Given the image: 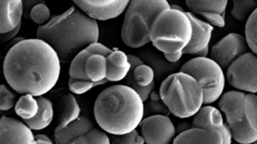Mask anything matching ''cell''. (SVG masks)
<instances>
[{
	"instance_id": "1",
	"label": "cell",
	"mask_w": 257,
	"mask_h": 144,
	"mask_svg": "<svg viewBox=\"0 0 257 144\" xmlns=\"http://www.w3.org/2000/svg\"><path fill=\"white\" fill-rule=\"evenodd\" d=\"M60 72L61 62L55 51L37 38L25 39L10 48L3 64L9 86L19 94L33 96L53 90Z\"/></svg>"
},
{
	"instance_id": "30",
	"label": "cell",
	"mask_w": 257,
	"mask_h": 144,
	"mask_svg": "<svg viewBox=\"0 0 257 144\" xmlns=\"http://www.w3.org/2000/svg\"><path fill=\"white\" fill-rule=\"evenodd\" d=\"M70 144H110V138L103 130L93 128Z\"/></svg>"
},
{
	"instance_id": "9",
	"label": "cell",
	"mask_w": 257,
	"mask_h": 144,
	"mask_svg": "<svg viewBox=\"0 0 257 144\" xmlns=\"http://www.w3.org/2000/svg\"><path fill=\"white\" fill-rule=\"evenodd\" d=\"M246 93L238 90L223 92L218 106L226 120L232 138L240 144H253L257 140V130L247 121L244 110Z\"/></svg>"
},
{
	"instance_id": "34",
	"label": "cell",
	"mask_w": 257,
	"mask_h": 144,
	"mask_svg": "<svg viewBox=\"0 0 257 144\" xmlns=\"http://www.w3.org/2000/svg\"><path fill=\"white\" fill-rule=\"evenodd\" d=\"M16 96L5 84H0V110H8L15 104Z\"/></svg>"
},
{
	"instance_id": "21",
	"label": "cell",
	"mask_w": 257,
	"mask_h": 144,
	"mask_svg": "<svg viewBox=\"0 0 257 144\" xmlns=\"http://www.w3.org/2000/svg\"><path fill=\"white\" fill-rule=\"evenodd\" d=\"M93 126L92 122L87 117L80 116L62 128L55 129V142L56 144H70L74 140L89 132Z\"/></svg>"
},
{
	"instance_id": "25",
	"label": "cell",
	"mask_w": 257,
	"mask_h": 144,
	"mask_svg": "<svg viewBox=\"0 0 257 144\" xmlns=\"http://www.w3.org/2000/svg\"><path fill=\"white\" fill-rule=\"evenodd\" d=\"M37 114L33 118L24 120L25 124L32 130H41L48 127L52 122L54 110L51 101L42 96H38Z\"/></svg>"
},
{
	"instance_id": "37",
	"label": "cell",
	"mask_w": 257,
	"mask_h": 144,
	"mask_svg": "<svg viewBox=\"0 0 257 144\" xmlns=\"http://www.w3.org/2000/svg\"><path fill=\"white\" fill-rule=\"evenodd\" d=\"M184 54L183 51L175 52L163 54L165 59L171 63H177L180 62L181 58Z\"/></svg>"
},
{
	"instance_id": "10",
	"label": "cell",
	"mask_w": 257,
	"mask_h": 144,
	"mask_svg": "<svg viewBox=\"0 0 257 144\" xmlns=\"http://www.w3.org/2000/svg\"><path fill=\"white\" fill-rule=\"evenodd\" d=\"M225 78L229 84L237 90L256 94V54L248 52L237 58L226 68Z\"/></svg>"
},
{
	"instance_id": "8",
	"label": "cell",
	"mask_w": 257,
	"mask_h": 144,
	"mask_svg": "<svg viewBox=\"0 0 257 144\" xmlns=\"http://www.w3.org/2000/svg\"><path fill=\"white\" fill-rule=\"evenodd\" d=\"M179 71L190 74L200 84L204 104L215 102L223 94L226 82L223 69L210 58L195 56L185 62Z\"/></svg>"
},
{
	"instance_id": "33",
	"label": "cell",
	"mask_w": 257,
	"mask_h": 144,
	"mask_svg": "<svg viewBox=\"0 0 257 144\" xmlns=\"http://www.w3.org/2000/svg\"><path fill=\"white\" fill-rule=\"evenodd\" d=\"M144 140L138 132L135 130L130 132L114 136L110 140V144H144Z\"/></svg>"
},
{
	"instance_id": "42",
	"label": "cell",
	"mask_w": 257,
	"mask_h": 144,
	"mask_svg": "<svg viewBox=\"0 0 257 144\" xmlns=\"http://www.w3.org/2000/svg\"><path fill=\"white\" fill-rule=\"evenodd\" d=\"M0 55H1V52H0Z\"/></svg>"
},
{
	"instance_id": "29",
	"label": "cell",
	"mask_w": 257,
	"mask_h": 144,
	"mask_svg": "<svg viewBox=\"0 0 257 144\" xmlns=\"http://www.w3.org/2000/svg\"><path fill=\"white\" fill-rule=\"evenodd\" d=\"M244 39L248 48L255 54L257 53V9L255 10L245 21Z\"/></svg>"
},
{
	"instance_id": "17",
	"label": "cell",
	"mask_w": 257,
	"mask_h": 144,
	"mask_svg": "<svg viewBox=\"0 0 257 144\" xmlns=\"http://www.w3.org/2000/svg\"><path fill=\"white\" fill-rule=\"evenodd\" d=\"M193 116L192 128H214L221 134L222 144H231L232 138L230 130L218 108L206 104L202 106Z\"/></svg>"
},
{
	"instance_id": "26",
	"label": "cell",
	"mask_w": 257,
	"mask_h": 144,
	"mask_svg": "<svg viewBox=\"0 0 257 144\" xmlns=\"http://www.w3.org/2000/svg\"><path fill=\"white\" fill-rule=\"evenodd\" d=\"M38 110V102L30 94L23 95L15 104V112L24 120H30L35 116Z\"/></svg>"
},
{
	"instance_id": "4",
	"label": "cell",
	"mask_w": 257,
	"mask_h": 144,
	"mask_svg": "<svg viewBox=\"0 0 257 144\" xmlns=\"http://www.w3.org/2000/svg\"><path fill=\"white\" fill-rule=\"evenodd\" d=\"M112 49L103 44L93 43L77 54L70 62L68 89L73 94H84L104 84L107 74V56Z\"/></svg>"
},
{
	"instance_id": "5",
	"label": "cell",
	"mask_w": 257,
	"mask_h": 144,
	"mask_svg": "<svg viewBox=\"0 0 257 144\" xmlns=\"http://www.w3.org/2000/svg\"><path fill=\"white\" fill-rule=\"evenodd\" d=\"M159 92L170 113L179 118L194 116L204 104L201 86L191 76L182 72L165 78Z\"/></svg>"
},
{
	"instance_id": "18",
	"label": "cell",
	"mask_w": 257,
	"mask_h": 144,
	"mask_svg": "<svg viewBox=\"0 0 257 144\" xmlns=\"http://www.w3.org/2000/svg\"><path fill=\"white\" fill-rule=\"evenodd\" d=\"M185 4L190 12L201 16L213 26H225L227 0H186Z\"/></svg>"
},
{
	"instance_id": "20",
	"label": "cell",
	"mask_w": 257,
	"mask_h": 144,
	"mask_svg": "<svg viewBox=\"0 0 257 144\" xmlns=\"http://www.w3.org/2000/svg\"><path fill=\"white\" fill-rule=\"evenodd\" d=\"M220 133L212 128H190L175 136L173 144H222Z\"/></svg>"
},
{
	"instance_id": "16",
	"label": "cell",
	"mask_w": 257,
	"mask_h": 144,
	"mask_svg": "<svg viewBox=\"0 0 257 144\" xmlns=\"http://www.w3.org/2000/svg\"><path fill=\"white\" fill-rule=\"evenodd\" d=\"M0 144H37L32 130L14 118H0Z\"/></svg>"
},
{
	"instance_id": "6",
	"label": "cell",
	"mask_w": 257,
	"mask_h": 144,
	"mask_svg": "<svg viewBox=\"0 0 257 144\" xmlns=\"http://www.w3.org/2000/svg\"><path fill=\"white\" fill-rule=\"evenodd\" d=\"M166 0H133L125 10L121 30L122 42L127 46L137 48L151 42V26L159 15L169 8Z\"/></svg>"
},
{
	"instance_id": "14",
	"label": "cell",
	"mask_w": 257,
	"mask_h": 144,
	"mask_svg": "<svg viewBox=\"0 0 257 144\" xmlns=\"http://www.w3.org/2000/svg\"><path fill=\"white\" fill-rule=\"evenodd\" d=\"M49 99L57 114L58 123L55 129L62 128L80 116L79 105L68 88L61 87L52 90Z\"/></svg>"
},
{
	"instance_id": "35",
	"label": "cell",
	"mask_w": 257,
	"mask_h": 144,
	"mask_svg": "<svg viewBox=\"0 0 257 144\" xmlns=\"http://www.w3.org/2000/svg\"><path fill=\"white\" fill-rule=\"evenodd\" d=\"M44 2L39 0H25L22 1L23 16L26 18H30V14L32 8L37 4Z\"/></svg>"
},
{
	"instance_id": "32",
	"label": "cell",
	"mask_w": 257,
	"mask_h": 144,
	"mask_svg": "<svg viewBox=\"0 0 257 144\" xmlns=\"http://www.w3.org/2000/svg\"><path fill=\"white\" fill-rule=\"evenodd\" d=\"M50 10L45 2L36 4L30 14V18L40 26L46 24L50 20Z\"/></svg>"
},
{
	"instance_id": "24",
	"label": "cell",
	"mask_w": 257,
	"mask_h": 144,
	"mask_svg": "<svg viewBox=\"0 0 257 144\" xmlns=\"http://www.w3.org/2000/svg\"><path fill=\"white\" fill-rule=\"evenodd\" d=\"M131 68L127 54L122 50L112 49L107 56V82H117L124 80Z\"/></svg>"
},
{
	"instance_id": "22",
	"label": "cell",
	"mask_w": 257,
	"mask_h": 144,
	"mask_svg": "<svg viewBox=\"0 0 257 144\" xmlns=\"http://www.w3.org/2000/svg\"><path fill=\"white\" fill-rule=\"evenodd\" d=\"M22 0H0V34L15 29L22 22Z\"/></svg>"
},
{
	"instance_id": "2",
	"label": "cell",
	"mask_w": 257,
	"mask_h": 144,
	"mask_svg": "<svg viewBox=\"0 0 257 144\" xmlns=\"http://www.w3.org/2000/svg\"><path fill=\"white\" fill-rule=\"evenodd\" d=\"M36 36L53 48L61 63L68 64L82 50L98 42L99 30L96 20L73 5L39 26Z\"/></svg>"
},
{
	"instance_id": "11",
	"label": "cell",
	"mask_w": 257,
	"mask_h": 144,
	"mask_svg": "<svg viewBox=\"0 0 257 144\" xmlns=\"http://www.w3.org/2000/svg\"><path fill=\"white\" fill-rule=\"evenodd\" d=\"M127 56L131 68L124 79L125 85L136 91L145 102L155 86L154 71L138 56L129 54Z\"/></svg>"
},
{
	"instance_id": "13",
	"label": "cell",
	"mask_w": 257,
	"mask_h": 144,
	"mask_svg": "<svg viewBox=\"0 0 257 144\" xmlns=\"http://www.w3.org/2000/svg\"><path fill=\"white\" fill-rule=\"evenodd\" d=\"M248 52V46L241 34L229 33L212 46L210 58L223 69H226L231 63L242 54Z\"/></svg>"
},
{
	"instance_id": "28",
	"label": "cell",
	"mask_w": 257,
	"mask_h": 144,
	"mask_svg": "<svg viewBox=\"0 0 257 144\" xmlns=\"http://www.w3.org/2000/svg\"><path fill=\"white\" fill-rule=\"evenodd\" d=\"M149 100L144 104V116L164 115L169 116L171 113L162 100L159 92L153 90L150 94Z\"/></svg>"
},
{
	"instance_id": "40",
	"label": "cell",
	"mask_w": 257,
	"mask_h": 144,
	"mask_svg": "<svg viewBox=\"0 0 257 144\" xmlns=\"http://www.w3.org/2000/svg\"><path fill=\"white\" fill-rule=\"evenodd\" d=\"M37 144H54L52 140H36Z\"/></svg>"
},
{
	"instance_id": "36",
	"label": "cell",
	"mask_w": 257,
	"mask_h": 144,
	"mask_svg": "<svg viewBox=\"0 0 257 144\" xmlns=\"http://www.w3.org/2000/svg\"><path fill=\"white\" fill-rule=\"evenodd\" d=\"M20 24L15 29L6 33L0 34V43L7 42L13 39L18 34L21 27Z\"/></svg>"
},
{
	"instance_id": "7",
	"label": "cell",
	"mask_w": 257,
	"mask_h": 144,
	"mask_svg": "<svg viewBox=\"0 0 257 144\" xmlns=\"http://www.w3.org/2000/svg\"><path fill=\"white\" fill-rule=\"evenodd\" d=\"M191 34V24L186 12L170 8L163 11L153 22L150 40L163 54L175 52L183 51L187 46Z\"/></svg>"
},
{
	"instance_id": "41",
	"label": "cell",
	"mask_w": 257,
	"mask_h": 144,
	"mask_svg": "<svg viewBox=\"0 0 257 144\" xmlns=\"http://www.w3.org/2000/svg\"><path fill=\"white\" fill-rule=\"evenodd\" d=\"M253 144H256V142H254Z\"/></svg>"
},
{
	"instance_id": "23",
	"label": "cell",
	"mask_w": 257,
	"mask_h": 144,
	"mask_svg": "<svg viewBox=\"0 0 257 144\" xmlns=\"http://www.w3.org/2000/svg\"><path fill=\"white\" fill-rule=\"evenodd\" d=\"M138 56L152 68L156 80L164 79L180 69V62L171 63L165 59L164 56L152 50H144Z\"/></svg>"
},
{
	"instance_id": "27",
	"label": "cell",
	"mask_w": 257,
	"mask_h": 144,
	"mask_svg": "<svg viewBox=\"0 0 257 144\" xmlns=\"http://www.w3.org/2000/svg\"><path fill=\"white\" fill-rule=\"evenodd\" d=\"M256 9L257 2L255 0H233L231 14L237 20L244 22Z\"/></svg>"
},
{
	"instance_id": "38",
	"label": "cell",
	"mask_w": 257,
	"mask_h": 144,
	"mask_svg": "<svg viewBox=\"0 0 257 144\" xmlns=\"http://www.w3.org/2000/svg\"><path fill=\"white\" fill-rule=\"evenodd\" d=\"M25 38L23 37H17L15 38H13L12 40L10 41L9 44H8V47H10V48L19 43V42L23 40Z\"/></svg>"
},
{
	"instance_id": "31",
	"label": "cell",
	"mask_w": 257,
	"mask_h": 144,
	"mask_svg": "<svg viewBox=\"0 0 257 144\" xmlns=\"http://www.w3.org/2000/svg\"><path fill=\"white\" fill-rule=\"evenodd\" d=\"M244 110L247 121L253 128L257 130V97L255 94L246 93Z\"/></svg>"
},
{
	"instance_id": "15",
	"label": "cell",
	"mask_w": 257,
	"mask_h": 144,
	"mask_svg": "<svg viewBox=\"0 0 257 144\" xmlns=\"http://www.w3.org/2000/svg\"><path fill=\"white\" fill-rule=\"evenodd\" d=\"M130 0H73L74 5L95 20H107L119 16Z\"/></svg>"
},
{
	"instance_id": "3",
	"label": "cell",
	"mask_w": 257,
	"mask_h": 144,
	"mask_svg": "<svg viewBox=\"0 0 257 144\" xmlns=\"http://www.w3.org/2000/svg\"><path fill=\"white\" fill-rule=\"evenodd\" d=\"M144 102L139 94L125 84L110 86L95 100V120L104 132L112 135L130 132L136 130L144 118Z\"/></svg>"
},
{
	"instance_id": "39",
	"label": "cell",
	"mask_w": 257,
	"mask_h": 144,
	"mask_svg": "<svg viewBox=\"0 0 257 144\" xmlns=\"http://www.w3.org/2000/svg\"><path fill=\"white\" fill-rule=\"evenodd\" d=\"M209 52V48H206L199 52L196 56L199 57H207Z\"/></svg>"
},
{
	"instance_id": "12",
	"label": "cell",
	"mask_w": 257,
	"mask_h": 144,
	"mask_svg": "<svg viewBox=\"0 0 257 144\" xmlns=\"http://www.w3.org/2000/svg\"><path fill=\"white\" fill-rule=\"evenodd\" d=\"M141 136L146 144H170L177 132L169 116L152 115L143 118L140 124Z\"/></svg>"
},
{
	"instance_id": "19",
	"label": "cell",
	"mask_w": 257,
	"mask_h": 144,
	"mask_svg": "<svg viewBox=\"0 0 257 144\" xmlns=\"http://www.w3.org/2000/svg\"><path fill=\"white\" fill-rule=\"evenodd\" d=\"M186 14L191 24L192 34L190 42L183 50V52L184 54L196 56L201 51L209 48L214 27L190 12H186Z\"/></svg>"
}]
</instances>
